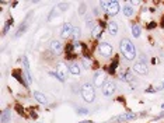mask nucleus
Listing matches in <instances>:
<instances>
[{
    "label": "nucleus",
    "instance_id": "f257e3e1",
    "mask_svg": "<svg viewBox=\"0 0 164 123\" xmlns=\"http://www.w3.org/2000/svg\"><path fill=\"white\" fill-rule=\"evenodd\" d=\"M119 49L126 60H133L136 57V48L128 38H123L119 42Z\"/></svg>",
    "mask_w": 164,
    "mask_h": 123
},
{
    "label": "nucleus",
    "instance_id": "f03ea898",
    "mask_svg": "<svg viewBox=\"0 0 164 123\" xmlns=\"http://www.w3.org/2000/svg\"><path fill=\"white\" fill-rule=\"evenodd\" d=\"M81 97L86 102L91 104L94 99H95V91H94V87L90 84V83H84L81 85Z\"/></svg>",
    "mask_w": 164,
    "mask_h": 123
},
{
    "label": "nucleus",
    "instance_id": "7ed1b4c3",
    "mask_svg": "<svg viewBox=\"0 0 164 123\" xmlns=\"http://www.w3.org/2000/svg\"><path fill=\"white\" fill-rule=\"evenodd\" d=\"M101 88H103V94H104L105 97H111V95H114L115 91H117V85H115L114 81H105L104 85H103Z\"/></svg>",
    "mask_w": 164,
    "mask_h": 123
},
{
    "label": "nucleus",
    "instance_id": "20e7f679",
    "mask_svg": "<svg viewBox=\"0 0 164 123\" xmlns=\"http://www.w3.org/2000/svg\"><path fill=\"white\" fill-rule=\"evenodd\" d=\"M112 50H114L112 46L109 45V44H107V42H101L98 45V53L101 56H104V57H109L112 55Z\"/></svg>",
    "mask_w": 164,
    "mask_h": 123
},
{
    "label": "nucleus",
    "instance_id": "39448f33",
    "mask_svg": "<svg viewBox=\"0 0 164 123\" xmlns=\"http://www.w3.org/2000/svg\"><path fill=\"white\" fill-rule=\"evenodd\" d=\"M67 71H69V70H67V67H66L63 63H59V64H58V67H56V71H55V73H56V78H58L59 81L63 83V81L66 80Z\"/></svg>",
    "mask_w": 164,
    "mask_h": 123
},
{
    "label": "nucleus",
    "instance_id": "423d86ee",
    "mask_svg": "<svg viewBox=\"0 0 164 123\" xmlns=\"http://www.w3.org/2000/svg\"><path fill=\"white\" fill-rule=\"evenodd\" d=\"M119 3L118 1H108V7H107V13L109 15H117L119 13Z\"/></svg>",
    "mask_w": 164,
    "mask_h": 123
},
{
    "label": "nucleus",
    "instance_id": "0eeeda50",
    "mask_svg": "<svg viewBox=\"0 0 164 123\" xmlns=\"http://www.w3.org/2000/svg\"><path fill=\"white\" fill-rule=\"evenodd\" d=\"M133 71H136L137 74H147V66L145 62H137L133 64Z\"/></svg>",
    "mask_w": 164,
    "mask_h": 123
},
{
    "label": "nucleus",
    "instance_id": "6e6552de",
    "mask_svg": "<svg viewBox=\"0 0 164 123\" xmlns=\"http://www.w3.org/2000/svg\"><path fill=\"white\" fill-rule=\"evenodd\" d=\"M49 48H51V50H52L55 55H59L60 52L63 50V46H62V44H60V41H58V39L51 41V45H49Z\"/></svg>",
    "mask_w": 164,
    "mask_h": 123
},
{
    "label": "nucleus",
    "instance_id": "1a4fd4ad",
    "mask_svg": "<svg viewBox=\"0 0 164 123\" xmlns=\"http://www.w3.org/2000/svg\"><path fill=\"white\" fill-rule=\"evenodd\" d=\"M137 116L135 115V113H122L119 116H115V118H112V120H119V122H125V120H132V119H136Z\"/></svg>",
    "mask_w": 164,
    "mask_h": 123
},
{
    "label": "nucleus",
    "instance_id": "9d476101",
    "mask_svg": "<svg viewBox=\"0 0 164 123\" xmlns=\"http://www.w3.org/2000/svg\"><path fill=\"white\" fill-rule=\"evenodd\" d=\"M73 28L75 27H72L70 24H63V27H62V31H60V35L63 36V38H66V36H70L72 35V32H73Z\"/></svg>",
    "mask_w": 164,
    "mask_h": 123
},
{
    "label": "nucleus",
    "instance_id": "9b49d317",
    "mask_svg": "<svg viewBox=\"0 0 164 123\" xmlns=\"http://www.w3.org/2000/svg\"><path fill=\"white\" fill-rule=\"evenodd\" d=\"M104 80H105L104 73H95V76H94V85H97V87H103L104 83H105Z\"/></svg>",
    "mask_w": 164,
    "mask_h": 123
},
{
    "label": "nucleus",
    "instance_id": "f8f14e48",
    "mask_svg": "<svg viewBox=\"0 0 164 123\" xmlns=\"http://www.w3.org/2000/svg\"><path fill=\"white\" fill-rule=\"evenodd\" d=\"M69 71L73 74V76H79L81 73V69H80V64L79 63H72L69 66Z\"/></svg>",
    "mask_w": 164,
    "mask_h": 123
},
{
    "label": "nucleus",
    "instance_id": "ddd939ff",
    "mask_svg": "<svg viewBox=\"0 0 164 123\" xmlns=\"http://www.w3.org/2000/svg\"><path fill=\"white\" fill-rule=\"evenodd\" d=\"M34 98L39 102V104H42V105H45V104H48V99H46V97H45L42 92L39 91H35L34 92Z\"/></svg>",
    "mask_w": 164,
    "mask_h": 123
},
{
    "label": "nucleus",
    "instance_id": "4468645a",
    "mask_svg": "<svg viewBox=\"0 0 164 123\" xmlns=\"http://www.w3.org/2000/svg\"><path fill=\"white\" fill-rule=\"evenodd\" d=\"M118 63H119V62H118V57H115V59L112 60V63L108 66V69H107V70H108V73H109V74H115L117 67H118Z\"/></svg>",
    "mask_w": 164,
    "mask_h": 123
},
{
    "label": "nucleus",
    "instance_id": "2eb2a0df",
    "mask_svg": "<svg viewBox=\"0 0 164 123\" xmlns=\"http://www.w3.org/2000/svg\"><path fill=\"white\" fill-rule=\"evenodd\" d=\"M108 31H109L111 35H117V34H118V24H117L115 21L108 22Z\"/></svg>",
    "mask_w": 164,
    "mask_h": 123
},
{
    "label": "nucleus",
    "instance_id": "dca6fc26",
    "mask_svg": "<svg viewBox=\"0 0 164 123\" xmlns=\"http://www.w3.org/2000/svg\"><path fill=\"white\" fill-rule=\"evenodd\" d=\"M103 28H104L103 22H100L98 25H95V28L93 30V36H94V38H100L101 34H103Z\"/></svg>",
    "mask_w": 164,
    "mask_h": 123
},
{
    "label": "nucleus",
    "instance_id": "f3484780",
    "mask_svg": "<svg viewBox=\"0 0 164 123\" xmlns=\"http://www.w3.org/2000/svg\"><path fill=\"white\" fill-rule=\"evenodd\" d=\"M13 77H14V78H17V81H18V83H21L23 85H25V87L28 85V84L24 81V78H23V74H20V71H17V70H15V71H13Z\"/></svg>",
    "mask_w": 164,
    "mask_h": 123
},
{
    "label": "nucleus",
    "instance_id": "a211bd4d",
    "mask_svg": "<svg viewBox=\"0 0 164 123\" xmlns=\"http://www.w3.org/2000/svg\"><path fill=\"white\" fill-rule=\"evenodd\" d=\"M10 119H11V115H10V110L7 109V110H4V112L1 113V123L10 122Z\"/></svg>",
    "mask_w": 164,
    "mask_h": 123
},
{
    "label": "nucleus",
    "instance_id": "6ab92c4d",
    "mask_svg": "<svg viewBox=\"0 0 164 123\" xmlns=\"http://www.w3.org/2000/svg\"><path fill=\"white\" fill-rule=\"evenodd\" d=\"M140 27H139V25H137V24H133V25H132V34H133V36L135 38H139V36H140Z\"/></svg>",
    "mask_w": 164,
    "mask_h": 123
},
{
    "label": "nucleus",
    "instance_id": "aec40b11",
    "mask_svg": "<svg viewBox=\"0 0 164 123\" xmlns=\"http://www.w3.org/2000/svg\"><path fill=\"white\" fill-rule=\"evenodd\" d=\"M122 10H123V13H125V15H126V17L133 15V9H132L131 6H128V4H126V6H123V9H122Z\"/></svg>",
    "mask_w": 164,
    "mask_h": 123
},
{
    "label": "nucleus",
    "instance_id": "412c9836",
    "mask_svg": "<svg viewBox=\"0 0 164 123\" xmlns=\"http://www.w3.org/2000/svg\"><path fill=\"white\" fill-rule=\"evenodd\" d=\"M27 27H28V24H27V21H25V22L23 24V27H20V28H18V31L15 32V36H17V38H18V36H21V35L24 34V31L27 30Z\"/></svg>",
    "mask_w": 164,
    "mask_h": 123
},
{
    "label": "nucleus",
    "instance_id": "4be33fe9",
    "mask_svg": "<svg viewBox=\"0 0 164 123\" xmlns=\"http://www.w3.org/2000/svg\"><path fill=\"white\" fill-rule=\"evenodd\" d=\"M80 34H81V30H80L79 27H75V28H73V32H72V36H73L75 39H79V38H80Z\"/></svg>",
    "mask_w": 164,
    "mask_h": 123
},
{
    "label": "nucleus",
    "instance_id": "5701e85b",
    "mask_svg": "<svg viewBox=\"0 0 164 123\" xmlns=\"http://www.w3.org/2000/svg\"><path fill=\"white\" fill-rule=\"evenodd\" d=\"M13 18H10V20H7V22H6V25H4V28H3V35L9 31V28H11V25H13Z\"/></svg>",
    "mask_w": 164,
    "mask_h": 123
},
{
    "label": "nucleus",
    "instance_id": "b1692460",
    "mask_svg": "<svg viewBox=\"0 0 164 123\" xmlns=\"http://www.w3.org/2000/svg\"><path fill=\"white\" fill-rule=\"evenodd\" d=\"M81 63H83V67H84V69H90V67H91V63H90L89 57H83V62H81Z\"/></svg>",
    "mask_w": 164,
    "mask_h": 123
},
{
    "label": "nucleus",
    "instance_id": "393cba45",
    "mask_svg": "<svg viewBox=\"0 0 164 123\" xmlns=\"http://www.w3.org/2000/svg\"><path fill=\"white\" fill-rule=\"evenodd\" d=\"M77 115H87L89 113V109H84V108H77Z\"/></svg>",
    "mask_w": 164,
    "mask_h": 123
},
{
    "label": "nucleus",
    "instance_id": "a878e982",
    "mask_svg": "<svg viewBox=\"0 0 164 123\" xmlns=\"http://www.w3.org/2000/svg\"><path fill=\"white\" fill-rule=\"evenodd\" d=\"M156 25H157V22L156 21H151L147 24V30H153V28H156Z\"/></svg>",
    "mask_w": 164,
    "mask_h": 123
},
{
    "label": "nucleus",
    "instance_id": "bb28decb",
    "mask_svg": "<svg viewBox=\"0 0 164 123\" xmlns=\"http://www.w3.org/2000/svg\"><path fill=\"white\" fill-rule=\"evenodd\" d=\"M58 7H59L60 10H67V9H69V4H67V3H66V4H65V3H62V4L58 6Z\"/></svg>",
    "mask_w": 164,
    "mask_h": 123
},
{
    "label": "nucleus",
    "instance_id": "cd10ccee",
    "mask_svg": "<svg viewBox=\"0 0 164 123\" xmlns=\"http://www.w3.org/2000/svg\"><path fill=\"white\" fill-rule=\"evenodd\" d=\"M84 11H86V4H81L79 9V14H84Z\"/></svg>",
    "mask_w": 164,
    "mask_h": 123
},
{
    "label": "nucleus",
    "instance_id": "c85d7f7f",
    "mask_svg": "<svg viewBox=\"0 0 164 123\" xmlns=\"http://www.w3.org/2000/svg\"><path fill=\"white\" fill-rule=\"evenodd\" d=\"M15 109H17V110H18V112H20V115H21V113H23V108L20 106V105H17V106H15Z\"/></svg>",
    "mask_w": 164,
    "mask_h": 123
},
{
    "label": "nucleus",
    "instance_id": "c756f323",
    "mask_svg": "<svg viewBox=\"0 0 164 123\" xmlns=\"http://www.w3.org/2000/svg\"><path fill=\"white\" fill-rule=\"evenodd\" d=\"M37 116H38V115H37L35 112H32V110H31V118H34V119H37Z\"/></svg>",
    "mask_w": 164,
    "mask_h": 123
},
{
    "label": "nucleus",
    "instance_id": "7c9ffc66",
    "mask_svg": "<svg viewBox=\"0 0 164 123\" xmlns=\"http://www.w3.org/2000/svg\"><path fill=\"white\" fill-rule=\"evenodd\" d=\"M161 27H164V15L161 17Z\"/></svg>",
    "mask_w": 164,
    "mask_h": 123
},
{
    "label": "nucleus",
    "instance_id": "2f4dec72",
    "mask_svg": "<svg viewBox=\"0 0 164 123\" xmlns=\"http://www.w3.org/2000/svg\"><path fill=\"white\" fill-rule=\"evenodd\" d=\"M79 123H91V122H87V120H84V122H79Z\"/></svg>",
    "mask_w": 164,
    "mask_h": 123
},
{
    "label": "nucleus",
    "instance_id": "473e14b6",
    "mask_svg": "<svg viewBox=\"0 0 164 123\" xmlns=\"http://www.w3.org/2000/svg\"><path fill=\"white\" fill-rule=\"evenodd\" d=\"M161 108H163V109H164V104H161Z\"/></svg>",
    "mask_w": 164,
    "mask_h": 123
}]
</instances>
